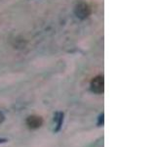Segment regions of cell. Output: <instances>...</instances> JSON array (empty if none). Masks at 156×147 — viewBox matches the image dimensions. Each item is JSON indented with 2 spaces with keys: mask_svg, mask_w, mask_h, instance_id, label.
<instances>
[{
  "mask_svg": "<svg viewBox=\"0 0 156 147\" xmlns=\"http://www.w3.org/2000/svg\"><path fill=\"white\" fill-rule=\"evenodd\" d=\"M74 13H75V15L79 19L84 20V19H86V18H88V17L90 16L91 8H90V6L87 3L80 2V3H78L75 6Z\"/></svg>",
  "mask_w": 156,
  "mask_h": 147,
  "instance_id": "obj_1",
  "label": "cell"
},
{
  "mask_svg": "<svg viewBox=\"0 0 156 147\" xmlns=\"http://www.w3.org/2000/svg\"><path fill=\"white\" fill-rule=\"evenodd\" d=\"M91 89L93 92L98 93V94H101V93L104 92V89H105L104 77L101 76H98L93 78L91 81Z\"/></svg>",
  "mask_w": 156,
  "mask_h": 147,
  "instance_id": "obj_2",
  "label": "cell"
},
{
  "mask_svg": "<svg viewBox=\"0 0 156 147\" xmlns=\"http://www.w3.org/2000/svg\"><path fill=\"white\" fill-rule=\"evenodd\" d=\"M27 125L31 130L39 129L43 125V119L39 116H29L27 119Z\"/></svg>",
  "mask_w": 156,
  "mask_h": 147,
  "instance_id": "obj_3",
  "label": "cell"
},
{
  "mask_svg": "<svg viewBox=\"0 0 156 147\" xmlns=\"http://www.w3.org/2000/svg\"><path fill=\"white\" fill-rule=\"evenodd\" d=\"M55 121L57 122V129H56V131H58L60 130V127L62 124V121H63V114L62 113H57L56 115V118H55Z\"/></svg>",
  "mask_w": 156,
  "mask_h": 147,
  "instance_id": "obj_4",
  "label": "cell"
},
{
  "mask_svg": "<svg viewBox=\"0 0 156 147\" xmlns=\"http://www.w3.org/2000/svg\"><path fill=\"white\" fill-rule=\"evenodd\" d=\"M4 115H3V113L1 112V111H0V124H1V123L4 121Z\"/></svg>",
  "mask_w": 156,
  "mask_h": 147,
  "instance_id": "obj_5",
  "label": "cell"
},
{
  "mask_svg": "<svg viewBox=\"0 0 156 147\" xmlns=\"http://www.w3.org/2000/svg\"><path fill=\"white\" fill-rule=\"evenodd\" d=\"M7 140L6 139H0V143H1V142H6Z\"/></svg>",
  "mask_w": 156,
  "mask_h": 147,
  "instance_id": "obj_6",
  "label": "cell"
}]
</instances>
